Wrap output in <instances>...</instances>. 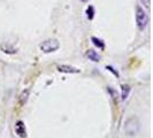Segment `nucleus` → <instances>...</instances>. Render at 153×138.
I'll use <instances>...</instances> for the list:
<instances>
[{
    "instance_id": "f257e3e1",
    "label": "nucleus",
    "mask_w": 153,
    "mask_h": 138,
    "mask_svg": "<svg viewBox=\"0 0 153 138\" xmlns=\"http://www.w3.org/2000/svg\"><path fill=\"white\" fill-rule=\"evenodd\" d=\"M139 128H140L139 121H138L137 117H135V116H131V117H129L124 122V131L129 136L136 135L138 131H139Z\"/></svg>"
},
{
    "instance_id": "f03ea898",
    "label": "nucleus",
    "mask_w": 153,
    "mask_h": 138,
    "mask_svg": "<svg viewBox=\"0 0 153 138\" xmlns=\"http://www.w3.org/2000/svg\"><path fill=\"white\" fill-rule=\"evenodd\" d=\"M149 22V17L147 14L145 13L144 8H142L140 6L136 7V23H137V28L140 31H143L146 28Z\"/></svg>"
},
{
    "instance_id": "7ed1b4c3",
    "label": "nucleus",
    "mask_w": 153,
    "mask_h": 138,
    "mask_svg": "<svg viewBox=\"0 0 153 138\" xmlns=\"http://www.w3.org/2000/svg\"><path fill=\"white\" fill-rule=\"evenodd\" d=\"M39 47L44 53H52L60 47V43L56 39H47L45 42H43Z\"/></svg>"
},
{
    "instance_id": "20e7f679",
    "label": "nucleus",
    "mask_w": 153,
    "mask_h": 138,
    "mask_svg": "<svg viewBox=\"0 0 153 138\" xmlns=\"http://www.w3.org/2000/svg\"><path fill=\"white\" fill-rule=\"evenodd\" d=\"M58 70L60 73H66V74H78V73H81L79 69L75 68V67H71V66H67V65L58 66Z\"/></svg>"
},
{
    "instance_id": "39448f33",
    "label": "nucleus",
    "mask_w": 153,
    "mask_h": 138,
    "mask_svg": "<svg viewBox=\"0 0 153 138\" xmlns=\"http://www.w3.org/2000/svg\"><path fill=\"white\" fill-rule=\"evenodd\" d=\"M15 132L17 134V136L21 138H24L27 136V129H25V125L22 121H17L15 124Z\"/></svg>"
},
{
    "instance_id": "423d86ee",
    "label": "nucleus",
    "mask_w": 153,
    "mask_h": 138,
    "mask_svg": "<svg viewBox=\"0 0 153 138\" xmlns=\"http://www.w3.org/2000/svg\"><path fill=\"white\" fill-rule=\"evenodd\" d=\"M85 55L89 58V60H91L93 62H99L100 61V55L96 51H93V50H88L86 51V53Z\"/></svg>"
},
{
    "instance_id": "0eeeda50",
    "label": "nucleus",
    "mask_w": 153,
    "mask_h": 138,
    "mask_svg": "<svg viewBox=\"0 0 153 138\" xmlns=\"http://www.w3.org/2000/svg\"><path fill=\"white\" fill-rule=\"evenodd\" d=\"M129 93H130V86L128 84H123L121 86V98L122 100H126L129 97Z\"/></svg>"
},
{
    "instance_id": "6e6552de",
    "label": "nucleus",
    "mask_w": 153,
    "mask_h": 138,
    "mask_svg": "<svg viewBox=\"0 0 153 138\" xmlns=\"http://www.w3.org/2000/svg\"><path fill=\"white\" fill-rule=\"evenodd\" d=\"M91 40H92V43H93V45L97 46L98 48H100V50H104V48H105V43H104L101 39L97 38V37H92Z\"/></svg>"
},
{
    "instance_id": "1a4fd4ad",
    "label": "nucleus",
    "mask_w": 153,
    "mask_h": 138,
    "mask_svg": "<svg viewBox=\"0 0 153 138\" xmlns=\"http://www.w3.org/2000/svg\"><path fill=\"white\" fill-rule=\"evenodd\" d=\"M29 97V90H24L20 96V105H24Z\"/></svg>"
},
{
    "instance_id": "9d476101",
    "label": "nucleus",
    "mask_w": 153,
    "mask_h": 138,
    "mask_svg": "<svg viewBox=\"0 0 153 138\" xmlns=\"http://www.w3.org/2000/svg\"><path fill=\"white\" fill-rule=\"evenodd\" d=\"M86 17L89 20H93V17H94V8L92 6H89L86 8Z\"/></svg>"
},
{
    "instance_id": "9b49d317",
    "label": "nucleus",
    "mask_w": 153,
    "mask_h": 138,
    "mask_svg": "<svg viewBox=\"0 0 153 138\" xmlns=\"http://www.w3.org/2000/svg\"><path fill=\"white\" fill-rule=\"evenodd\" d=\"M107 90H108V92L111 93V96H112V98L114 99V101H117V93H116V91L113 90L112 88H108Z\"/></svg>"
},
{
    "instance_id": "f8f14e48",
    "label": "nucleus",
    "mask_w": 153,
    "mask_h": 138,
    "mask_svg": "<svg viewBox=\"0 0 153 138\" xmlns=\"http://www.w3.org/2000/svg\"><path fill=\"white\" fill-rule=\"evenodd\" d=\"M106 69H107L108 71H111V73H112V74H113L114 76H116V77L120 76V75H119V73H117V71H116V70H115V69L113 68L112 66H106Z\"/></svg>"
},
{
    "instance_id": "ddd939ff",
    "label": "nucleus",
    "mask_w": 153,
    "mask_h": 138,
    "mask_svg": "<svg viewBox=\"0 0 153 138\" xmlns=\"http://www.w3.org/2000/svg\"><path fill=\"white\" fill-rule=\"evenodd\" d=\"M140 1H142V4H143L145 7L149 8L151 6V0H140Z\"/></svg>"
},
{
    "instance_id": "4468645a",
    "label": "nucleus",
    "mask_w": 153,
    "mask_h": 138,
    "mask_svg": "<svg viewBox=\"0 0 153 138\" xmlns=\"http://www.w3.org/2000/svg\"><path fill=\"white\" fill-rule=\"evenodd\" d=\"M81 1H83V2H88L89 0H81Z\"/></svg>"
}]
</instances>
